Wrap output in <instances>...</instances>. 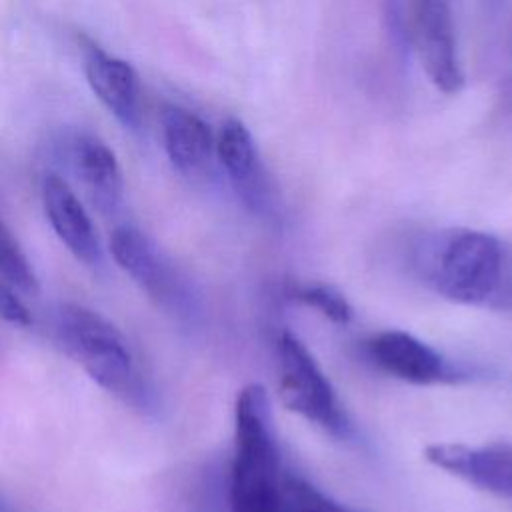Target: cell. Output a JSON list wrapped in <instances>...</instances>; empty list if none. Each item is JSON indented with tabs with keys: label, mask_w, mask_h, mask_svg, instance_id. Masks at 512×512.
Instances as JSON below:
<instances>
[{
	"label": "cell",
	"mask_w": 512,
	"mask_h": 512,
	"mask_svg": "<svg viewBox=\"0 0 512 512\" xmlns=\"http://www.w3.org/2000/svg\"><path fill=\"white\" fill-rule=\"evenodd\" d=\"M370 360L386 374L410 384H442L460 372L430 344L404 330H384L366 342Z\"/></svg>",
	"instance_id": "obj_7"
},
{
	"label": "cell",
	"mask_w": 512,
	"mask_h": 512,
	"mask_svg": "<svg viewBox=\"0 0 512 512\" xmlns=\"http://www.w3.org/2000/svg\"><path fill=\"white\" fill-rule=\"evenodd\" d=\"M0 280L24 294L38 292V278L34 268L20 248L14 234L0 220Z\"/></svg>",
	"instance_id": "obj_15"
},
{
	"label": "cell",
	"mask_w": 512,
	"mask_h": 512,
	"mask_svg": "<svg viewBox=\"0 0 512 512\" xmlns=\"http://www.w3.org/2000/svg\"><path fill=\"white\" fill-rule=\"evenodd\" d=\"M280 512H354L336 502L300 474L286 470L280 484Z\"/></svg>",
	"instance_id": "obj_14"
},
{
	"label": "cell",
	"mask_w": 512,
	"mask_h": 512,
	"mask_svg": "<svg viewBox=\"0 0 512 512\" xmlns=\"http://www.w3.org/2000/svg\"><path fill=\"white\" fill-rule=\"evenodd\" d=\"M84 70L92 92L108 112L126 128L136 130L140 124V82L132 64L92 46Z\"/></svg>",
	"instance_id": "obj_11"
},
{
	"label": "cell",
	"mask_w": 512,
	"mask_h": 512,
	"mask_svg": "<svg viewBox=\"0 0 512 512\" xmlns=\"http://www.w3.org/2000/svg\"><path fill=\"white\" fill-rule=\"evenodd\" d=\"M424 458L470 486L512 500V444H430Z\"/></svg>",
	"instance_id": "obj_8"
},
{
	"label": "cell",
	"mask_w": 512,
	"mask_h": 512,
	"mask_svg": "<svg viewBox=\"0 0 512 512\" xmlns=\"http://www.w3.org/2000/svg\"><path fill=\"white\" fill-rule=\"evenodd\" d=\"M0 320L14 326H30L32 312L18 296V290L0 280Z\"/></svg>",
	"instance_id": "obj_17"
},
{
	"label": "cell",
	"mask_w": 512,
	"mask_h": 512,
	"mask_svg": "<svg viewBox=\"0 0 512 512\" xmlns=\"http://www.w3.org/2000/svg\"><path fill=\"white\" fill-rule=\"evenodd\" d=\"M72 168L94 206L116 212L124 196V178L116 154L94 134H78L70 146Z\"/></svg>",
	"instance_id": "obj_12"
},
{
	"label": "cell",
	"mask_w": 512,
	"mask_h": 512,
	"mask_svg": "<svg viewBox=\"0 0 512 512\" xmlns=\"http://www.w3.org/2000/svg\"><path fill=\"white\" fill-rule=\"evenodd\" d=\"M294 296L306 306L318 310L324 318L336 324H348L352 320V306L344 294L326 284H308L300 286Z\"/></svg>",
	"instance_id": "obj_16"
},
{
	"label": "cell",
	"mask_w": 512,
	"mask_h": 512,
	"mask_svg": "<svg viewBox=\"0 0 512 512\" xmlns=\"http://www.w3.org/2000/svg\"><path fill=\"white\" fill-rule=\"evenodd\" d=\"M42 206L46 218L60 238V242L68 248V252L82 264L90 268H98L104 262V252L100 238L94 230V224L70 188V184L50 172L42 180Z\"/></svg>",
	"instance_id": "obj_10"
},
{
	"label": "cell",
	"mask_w": 512,
	"mask_h": 512,
	"mask_svg": "<svg viewBox=\"0 0 512 512\" xmlns=\"http://www.w3.org/2000/svg\"><path fill=\"white\" fill-rule=\"evenodd\" d=\"M278 394L282 404L326 434L348 440L352 424L328 376L304 342L284 330L278 338Z\"/></svg>",
	"instance_id": "obj_4"
},
{
	"label": "cell",
	"mask_w": 512,
	"mask_h": 512,
	"mask_svg": "<svg viewBox=\"0 0 512 512\" xmlns=\"http://www.w3.org/2000/svg\"><path fill=\"white\" fill-rule=\"evenodd\" d=\"M214 152L246 208L256 214H270L272 192L268 178L264 174L254 138L238 118H228L220 126Z\"/></svg>",
	"instance_id": "obj_9"
},
{
	"label": "cell",
	"mask_w": 512,
	"mask_h": 512,
	"mask_svg": "<svg viewBox=\"0 0 512 512\" xmlns=\"http://www.w3.org/2000/svg\"><path fill=\"white\" fill-rule=\"evenodd\" d=\"M0 512H6V510H4V506H2V504H0Z\"/></svg>",
	"instance_id": "obj_18"
},
{
	"label": "cell",
	"mask_w": 512,
	"mask_h": 512,
	"mask_svg": "<svg viewBox=\"0 0 512 512\" xmlns=\"http://www.w3.org/2000/svg\"><path fill=\"white\" fill-rule=\"evenodd\" d=\"M52 332L62 350L100 388L134 410H156L158 396L152 382L140 370L128 338L106 316L64 302L52 314Z\"/></svg>",
	"instance_id": "obj_2"
},
{
	"label": "cell",
	"mask_w": 512,
	"mask_h": 512,
	"mask_svg": "<svg viewBox=\"0 0 512 512\" xmlns=\"http://www.w3.org/2000/svg\"><path fill=\"white\" fill-rule=\"evenodd\" d=\"M162 136L166 154L178 172L194 176L210 164L216 138L210 126L194 112L168 106L162 112Z\"/></svg>",
	"instance_id": "obj_13"
},
{
	"label": "cell",
	"mask_w": 512,
	"mask_h": 512,
	"mask_svg": "<svg viewBox=\"0 0 512 512\" xmlns=\"http://www.w3.org/2000/svg\"><path fill=\"white\" fill-rule=\"evenodd\" d=\"M414 268L430 290L452 302L512 308V252L488 232H442L418 248Z\"/></svg>",
	"instance_id": "obj_1"
},
{
	"label": "cell",
	"mask_w": 512,
	"mask_h": 512,
	"mask_svg": "<svg viewBox=\"0 0 512 512\" xmlns=\"http://www.w3.org/2000/svg\"><path fill=\"white\" fill-rule=\"evenodd\" d=\"M110 252L132 282L166 314L184 322L198 316V300L190 282L146 232L130 224L118 226L110 236Z\"/></svg>",
	"instance_id": "obj_5"
},
{
	"label": "cell",
	"mask_w": 512,
	"mask_h": 512,
	"mask_svg": "<svg viewBox=\"0 0 512 512\" xmlns=\"http://www.w3.org/2000/svg\"><path fill=\"white\" fill-rule=\"evenodd\" d=\"M396 18L430 82L456 94L464 86L450 0H396Z\"/></svg>",
	"instance_id": "obj_6"
},
{
	"label": "cell",
	"mask_w": 512,
	"mask_h": 512,
	"mask_svg": "<svg viewBox=\"0 0 512 512\" xmlns=\"http://www.w3.org/2000/svg\"><path fill=\"white\" fill-rule=\"evenodd\" d=\"M282 474L270 396L262 384H248L234 404L230 512H280Z\"/></svg>",
	"instance_id": "obj_3"
}]
</instances>
